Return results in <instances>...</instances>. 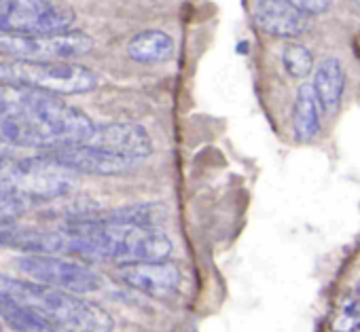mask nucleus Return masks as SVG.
<instances>
[{"label": "nucleus", "instance_id": "obj_1", "mask_svg": "<svg viewBox=\"0 0 360 332\" xmlns=\"http://www.w3.org/2000/svg\"><path fill=\"white\" fill-rule=\"evenodd\" d=\"M94 125L87 112L60 100L56 93L0 85V140L13 148L47 152L85 144Z\"/></svg>", "mask_w": 360, "mask_h": 332}, {"label": "nucleus", "instance_id": "obj_2", "mask_svg": "<svg viewBox=\"0 0 360 332\" xmlns=\"http://www.w3.org/2000/svg\"><path fill=\"white\" fill-rule=\"evenodd\" d=\"M66 256L85 263L106 260L117 265L169 258L174 244L159 227H142L108 220L104 216H81L60 227Z\"/></svg>", "mask_w": 360, "mask_h": 332}, {"label": "nucleus", "instance_id": "obj_3", "mask_svg": "<svg viewBox=\"0 0 360 332\" xmlns=\"http://www.w3.org/2000/svg\"><path fill=\"white\" fill-rule=\"evenodd\" d=\"M0 298L34 311L60 332H112L115 328L104 307L32 279L0 273Z\"/></svg>", "mask_w": 360, "mask_h": 332}, {"label": "nucleus", "instance_id": "obj_4", "mask_svg": "<svg viewBox=\"0 0 360 332\" xmlns=\"http://www.w3.org/2000/svg\"><path fill=\"white\" fill-rule=\"evenodd\" d=\"M75 176L45 152L39 157L0 154V195H11L26 204L64 197L72 191Z\"/></svg>", "mask_w": 360, "mask_h": 332}, {"label": "nucleus", "instance_id": "obj_5", "mask_svg": "<svg viewBox=\"0 0 360 332\" xmlns=\"http://www.w3.org/2000/svg\"><path fill=\"white\" fill-rule=\"evenodd\" d=\"M0 85H15L49 91L56 95L87 93L98 87V74L75 62H0Z\"/></svg>", "mask_w": 360, "mask_h": 332}, {"label": "nucleus", "instance_id": "obj_6", "mask_svg": "<svg viewBox=\"0 0 360 332\" xmlns=\"http://www.w3.org/2000/svg\"><path fill=\"white\" fill-rule=\"evenodd\" d=\"M18 269L32 281L70 292L91 294L104 286V277L85 260L64 254H24Z\"/></svg>", "mask_w": 360, "mask_h": 332}, {"label": "nucleus", "instance_id": "obj_7", "mask_svg": "<svg viewBox=\"0 0 360 332\" xmlns=\"http://www.w3.org/2000/svg\"><path fill=\"white\" fill-rule=\"evenodd\" d=\"M94 49V39L81 30L45 34H0V55L28 62H75Z\"/></svg>", "mask_w": 360, "mask_h": 332}, {"label": "nucleus", "instance_id": "obj_8", "mask_svg": "<svg viewBox=\"0 0 360 332\" xmlns=\"http://www.w3.org/2000/svg\"><path fill=\"white\" fill-rule=\"evenodd\" d=\"M75 24V9L62 0H0V34L64 32Z\"/></svg>", "mask_w": 360, "mask_h": 332}, {"label": "nucleus", "instance_id": "obj_9", "mask_svg": "<svg viewBox=\"0 0 360 332\" xmlns=\"http://www.w3.org/2000/svg\"><path fill=\"white\" fill-rule=\"evenodd\" d=\"M53 161H58L64 168L75 174H94V176H119L134 170L140 161L89 146V144H72L62 146L45 152Z\"/></svg>", "mask_w": 360, "mask_h": 332}, {"label": "nucleus", "instance_id": "obj_10", "mask_svg": "<svg viewBox=\"0 0 360 332\" xmlns=\"http://www.w3.org/2000/svg\"><path fill=\"white\" fill-rule=\"evenodd\" d=\"M117 277L153 298H172L178 294L180 284H183V273H180L176 263L165 260H148V263H127L117 267Z\"/></svg>", "mask_w": 360, "mask_h": 332}, {"label": "nucleus", "instance_id": "obj_11", "mask_svg": "<svg viewBox=\"0 0 360 332\" xmlns=\"http://www.w3.org/2000/svg\"><path fill=\"white\" fill-rule=\"evenodd\" d=\"M89 146L142 161L153 154V140L142 125L136 123H102L94 125L91 138L85 142Z\"/></svg>", "mask_w": 360, "mask_h": 332}, {"label": "nucleus", "instance_id": "obj_12", "mask_svg": "<svg viewBox=\"0 0 360 332\" xmlns=\"http://www.w3.org/2000/svg\"><path fill=\"white\" fill-rule=\"evenodd\" d=\"M255 24L269 36L295 39L309 28V15L286 0H259L255 5Z\"/></svg>", "mask_w": 360, "mask_h": 332}, {"label": "nucleus", "instance_id": "obj_13", "mask_svg": "<svg viewBox=\"0 0 360 332\" xmlns=\"http://www.w3.org/2000/svg\"><path fill=\"white\" fill-rule=\"evenodd\" d=\"M343 83H345V74H343V66L337 58H326L318 64V68L314 72L311 89H314L316 100L324 112L337 110L341 95H343Z\"/></svg>", "mask_w": 360, "mask_h": 332}, {"label": "nucleus", "instance_id": "obj_14", "mask_svg": "<svg viewBox=\"0 0 360 332\" xmlns=\"http://www.w3.org/2000/svg\"><path fill=\"white\" fill-rule=\"evenodd\" d=\"M127 55H129V60H134L138 64H148V66L163 64V62L172 60V55H174V41L169 34H165L161 30H144L129 39Z\"/></svg>", "mask_w": 360, "mask_h": 332}, {"label": "nucleus", "instance_id": "obj_15", "mask_svg": "<svg viewBox=\"0 0 360 332\" xmlns=\"http://www.w3.org/2000/svg\"><path fill=\"white\" fill-rule=\"evenodd\" d=\"M292 129L299 142H309L320 131V104L311 85H301L297 89L292 108Z\"/></svg>", "mask_w": 360, "mask_h": 332}, {"label": "nucleus", "instance_id": "obj_16", "mask_svg": "<svg viewBox=\"0 0 360 332\" xmlns=\"http://www.w3.org/2000/svg\"><path fill=\"white\" fill-rule=\"evenodd\" d=\"M330 332H356L360 330V296L356 294H343L330 315L328 321Z\"/></svg>", "mask_w": 360, "mask_h": 332}, {"label": "nucleus", "instance_id": "obj_17", "mask_svg": "<svg viewBox=\"0 0 360 332\" xmlns=\"http://www.w3.org/2000/svg\"><path fill=\"white\" fill-rule=\"evenodd\" d=\"M282 64L286 68V72L295 79H303L314 70V58L311 53L297 43H288L282 49Z\"/></svg>", "mask_w": 360, "mask_h": 332}, {"label": "nucleus", "instance_id": "obj_18", "mask_svg": "<svg viewBox=\"0 0 360 332\" xmlns=\"http://www.w3.org/2000/svg\"><path fill=\"white\" fill-rule=\"evenodd\" d=\"M28 204L24 199L11 197V195H0V223H11L18 216L24 214Z\"/></svg>", "mask_w": 360, "mask_h": 332}, {"label": "nucleus", "instance_id": "obj_19", "mask_svg": "<svg viewBox=\"0 0 360 332\" xmlns=\"http://www.w3.org/2000/svg\"><path fill=\"white\" fill-rule=\"evenodd\" d=\"M286 3H290L305 15H320L330 7L333 0H286Z\"/></svg>", "mask_w": 360, "mask_h": 332}, {"label": "nucleus", "instance_id": "obj_20", "mask_svg": "<svg viewBox=\"0 0 360 332\" xmlns=\"http://www.w3.org/2000/svg\"><path fill=\"white\" fill-rule=\"evenodd\" d=\"M0 154H13V146H9L7 142L0 140Z\"/></svg>", "mask_w": 360, "mask_h": 332}, {"label": "nucleus", "instance_id": "obj_21", "mask_svg": "<svg viewBox=\"0 0 360 332\" xmlns=\"http://www.w3.org/2000/svg\"><path fill=\"white\" fill-rule=\"evenodd\" d=\"M349 3H352V5H356V7L360 9V0H349Z\"/></svg>", "mask_w": 360, "mask_h": 332}, {"label": "nucleus", "instance_id": "obj_22", "mask_svg": "<svg viewBox=\"0 0 360 332\" xmlns=\"http://www.w3.org/2000/svg\"><path fill=\"white\" fill-rule=\"evenodd\" d=\"M358 296H360V281H358Z\"/></svg>", "mask_w": 360, "mask_h": 332}]
</instances>
